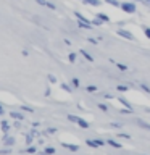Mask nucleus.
Returning <instances> with one entry per match:
<instances>
[{"mask_svg": "<svg viewBox=\"0 0 150 155\" xmlns=\"http://www.w3.org/2000/svg\"><path fill=\"white\" fill-rule=\"evenodd\" d=\"M81 2H82V3H86V5H87V0H81Z\"/></svg>", "mask_w": 150, "mask_h": 155, "instance_id": "obj_45", "label": "nucleus"}, {"mask_svg": "<svg viewBox=\"0 0 150 155\" xmlns=\"http://www.w3.org/2000/svg\"><path fill=\"white\" fill-rule=\"evenodd\" d=\"M106 144L111 145V147H115V149H121V147H123L121 142H116V140H113V139H108V140H106Z\"/></svg>", "mask_w": 150, "mask_h": 155, "instance_id": "obj_10", "label": "nucleus"}, {"mask_svg": "<svg viewBox=\"0 0 150 155\" xmlns=\"http://www.w3.org/2000/svg\"><path fill=\"white\" fill-rule=\"evenodd\" d=\"M50 94H52V92H50V89H48V87H47V89H45V95L48 97V95H50Z\"/></svg>", "mask_w": 150, "mask_h": 155, "instance_id": "obj_42", "label": "nucleus"}, {"mask_svg": "<svg viewBox=\"0 0 150 155\" xmlns=\"http://www.w3.org/2000/svg\"><path fill=\"white\" fill-rule=\"evenodd\" d=\"M47 78H48V81H50L52 84H55V82H57V76L55 74H48Z\"/></svg>", "mask_w": 150, "mask_h": 155, "instance_id": "obj_32", "label": "nucleus"}, {"mask_svg": "<svg viewBox=\"0 0 150 155\" xmlns=\"http://www.w3.org/2000/svg\"><path fill=\"white\" fill-rule=\"evenodd\" d=\"M68 120H70L71 123H77V120H79V116H76V115H68Z\"/></svg>", "mask_w": 150, "mask_h": 155, "instance_id": "obj_23", "label": "nucleus"}, {"mask_svg": "<svg viewBox=\"0 0 150 155\" xmlns=\"http://www.w3.org/2000/svg\"><path fill=\"white\" fill-rule=\"evenodd\" d=\"M116 34H118L119 37L128 39V41H135L134 34H132V32H129V31H126V29H118V31H116Z\"/></svg>", "mask_w": 150, "mask_h": 155, "instance_id": "obj_3", "label": "nucleus"}, {"mask_svg": "<svg viewBox=\"0 0 150 155\" xmlns=\"http://www.w3.org/2000/svg\"><path fill=\"white\" fill-rule=\"evenodd\" d=\"M55 152H57V150L53 147H45V149H44V152H42V155H53Z\"/></svg>", "mask_w": 150, "mask_h": 155, "instance_id": "obj_15", "label": "nucleus"}, {"mask_svg": "<svg viewBox=\"0 0 150 155\" xmlns=\"http://www.w3.org/2000/svg\"><path fill=\"white\" fill-rule=\"evenodd\" d=\"M86 91L89 92V94H94V92H97V87H95V86H87Z\"/></svg>", "mask_w": 150, "mask_h": 155, "instance_id": "obj_24", "label": "nucleus"}, {"mask_svg": "<svg viewBox=\"0 0 150 155\" xmlns=\"http://www.w3.org/2000/svg\"><path fill=\"white\" fill-rule=\"evenodd\" d=\"M76 124H79L82 129H87V128H89V123H87L86 120H82V118H79V120H77V123H76Z\"/></svg>", "mask_w": 150, "mask_h": 155, "instance_id": "obj_13", "label": "nucleus"}, {"mask_svg": "<svg viewBox=\"0 0 150 155\" xmlns=\"http://www.w3.org/2000/svg\"><path fill=\"white\" fill-rule=\"evenodd\" d=\"M95 16L99 19H102L103 23H110V16H108V15H105V13H97Z\"/></svg>", "mask_w": 150, "mask_h": 155, "instance_id": "obj_9", "label": "nucleus"}, {"mask_svg": "<svg viewBox=\"0 0 150 155\" xmlns=\"http://www.w3.org/2000/svg\"><path fill=\"white\" fill-rule=\"evenodd\" d=\"M119 137H123V139H131V134H128V133H119Z\"/></svg>", "mask_w": 150, "mask_h": 155, "instance_id": "obj_36", "label": "nucleus"}, {"mask_svg": "<svg viewBox=\"0 0 150 155\" xmlns=\"http://www.w3.org/2000/svg\"><path fill=\"white\" fill-rule=\"evenodd\" d=\"M39 5H42V7H47V0H36Z\"/></svg>", "mask_w": 150, "mask_h": 155, "instance_id": "obj_38", "label": "nucleus"}, {"mask_svg": "<svg viewBox=\"0 0 150 155\" xmlns=\"http://www.w3.org/2000/svg\"><path fill=\"white\" fill-rule=\"evenodd\" d=\"M79 52H81V55H82V57H84V58H86V60H87V61H90V63H92V61H94V57H92V55H90V53H89V52H86V50H79Z\"/></svg>", "mask_w": 150, "mask_h": 155, "instance_id": "obj_11", "label": "nucleus"}, {"mask_svg": "<svg viewBox=\"0 0 150 155\" xmlns=\"http://www.w3.org/2000/svg\"><path fill=\"white\" fill-rule=\"evenodd\" d=\"M115 65L118 66V70H121V71H128L129 70V66L124 65V63H115Z\"/></svg>", "mask_w": 150, "mask_h": 155, "instance_id": "obj_18", "label": "nucleus"}, {"mask_svg": "<svg viewBox=\"0 0 150 155\" xmlns=\"http://www.w3.org/2000/svg\"><path fill=\"white\" fill-rule=\"evenodd\" d=\"M137 124L140 126V128H144V129L150 131V124H148V123H145V121H142V120H137Z\"/></svg>", "mask_w": 150, "mask_h": 155, "instance_id": "obj_16", "label": "nucleus"}, {"mask_svg": "<svg viewBox=\"0 0 150 155\" xmlns=\"http://www.w3.org/2000/svg\"><path fill=\"white\" fill-rule=\"evenodd\" d=\"M111 126H113V128H118V129H121V124H119V123H111Z\"/></svg>", "mask_w": 150, "mask_h": 155, "instance_id": "obj_40", "label": "nucleus"}, {"mask_svg": "<svg viewBox=\"0 0 150 155\" xmlns=\"http://www.w3.org/2000/svg\"><path fill=\"white\" fill-rule=\"evenodd\" d=\"M132 2H144V0H132Z\"/></svg>", "mask_w": 150, "mask_h": 155, "instance_id": "obj_46", "label": "nucleus"}, {"mask_svg": "<svg viewBox=\"0 0 150 155\" xmlns=\"http://www.w3.org/2000/svg\"><path fill=\"white\" fill-rule=\"evenodd\" d=\"M68 60H70L71 63H74V61H76V53H74V52H71L70 55H68Z\"/></svg>", "mask_w": 150, "mask_h": 155, "instance_id": "obj_29", "label": "nucleus"}, {"mask_svg": "<svg viewBox=\"0 0 150 155\" xmlns=\"http://www.w3.org/2000/svg\"><path fill=\"white\" fill-rule=\"evenodd\" d=\"M77 26L82 28V29H92V23L90 21H81V19H77Z\"/></svg>", "mask_w": 150, "mask_h": 155, "instance_id": "obj_7", "label": "nucleus"}, {"mask_svg": "<svg viewBox=\"0 0 150 155\" xmlns=\"http://www.w3.org/2000/svg\"><path fill=\"white\" fill-rule=\"evenodd\" d=\"M87 5H92V7H100L102 0H87Z\"/></svg>", "mask_w": 150, "mask_h": 155, "instance_id": "obj_17", "label": "nucleus"}, {"mask_svg": "<svg viewBox=\"0 0 150 155\" xmlns=\"http://www.w3.org/2000/svg\"><path fill=\"white\" fill-rule=\"evenodd\" d=\"M105 3L111 5V7H116V8H121V2H119V0H105Z\"/></svg>", "mask_w": 150, "mask_h": 155, "instance_id": "obj_12", "label": "nucleus"}, {"mask_svg": "<svg viewBox=\"0 0 150 155\" xmlns=\"http://www.w3.org/2000/svg\"><path fill=\"white\" fill-rule=\"evenodd\" d=\"M61 145H63L65 149L71 150V152H77V150H79V145H76V144H68V142H63Z\"/></svg>", "mask_w": 150, "mask_h": 155, "instance_id": "obj_6", "label": "nucleus"}, {"mask_svg": "<svg viewBox=\"0 0 150 155\" xmlns=\"http://www.w3.org/2000/svg\"><path fill=\"white\" fill-rule=\"evenodd\" d=\"M71 84H73V87H79V78H73Z\"/></svg>", "mask_w": 150, "mask_h": 155, "instance_id": "obj_27", "label": "nucleus"}, {"mask_svg": "<svg viewBox=\"0 0 150 155\" xmlns=\"http://www.w3.org/2000/svg\"><path fill=\"white\" fill-rule=\"evenodd\" d=\"M0 115H3V107L0 105Z\"/></svg>", "mask_w": 150, "mask_h": 155, "instance_id": "obj_44", "label": "nucleus"}, {"mask_svg": "<svg viewBox=\"0 0 150 155\" xmlns=\"http://www.w3.org/2000/svg\"><path fill=\"white\" fill-rule=\"evenodd\" d=\"M57 133V128H48L47 129V134H55Z\"/></svg>", "mask_w": 150, "mask_h": 155, "instance_id": "obj_37", "label": "nucleus"}, {"mask_svg": "<svg viewBox=\"0 0 150 155\" xmlns=\"http://www.w3.org/2000/svg\"><path fill=\"white\" fill-rule=\"evenodd\" d=\"M142 3H145V5H148V7H150V0H144Z\"/></svg>", "mask_w": 150, "mask_h": 155, "instance_id": "obj_43", "label": "nucleus"}, {"mask_svg": "<svg viewBox=\"0 0 150 155\" xmlns=\"http://www.w3.org/2000/svg\"><path fill=\"white\" fill-rule=\"evenodd\" d=\"M31 142H34V136L32 134H26V144L31 145Z\"/></svg>", "mask_w": 150, "mask_h": 155, "instance_id": "obj_26", "label": "nucleus"}, {"mask_svg": "<svg viewBox=\"0 0 150 155\" xmlns=\"http://www.w3.org/2000/svg\"><path fill=\"white\" fill-rule=\"evenodd\" d=\"M119 104H121V105H123V107H124V108H129V110H134V107H132V105H131V104H129V102H128V100H126V99H123V97H119Z\"/></svg>", "mask_w": 150, "mask_h": 155, "instance_id": "obj_8", "label": "nucleus"}, {"mask_svg": "<svg viewBox=\"0 0 150 155\" xmlns=\"http://www.w3.org/2000/svg\"><path fill=\"white\" fill-rule=\"evenodd\" d=\"M97 107H99L102 111H108V105L106 104H97Z\"/></svg>", "mask_w": 150, "mask_h": 155, "instance_id": "obj_25", "label": "nucleus"}, {"mask_svg": "<svg viewBox=\"0 0 150 155\" xmlns=\"http://www.w3.org/2000/svg\"><path fill=\"white\" fill-rule=\"evenodd\" d=\"M86 144L89 145V147H92V149H99V147H103V145L106 144V140H102V139H87Z\"/></svg>", "mask_w": 150, "mask_h": 155, "instance_id": "obj_2", "label": "nucleus"}, {"mask_svg": "<svg viewBox=\"0 0 150 155\" xmlns=\"http://www.w3.org/2000/svg\"><path fill=\"white\" fill-rule=\"evenodd\" d=\"M102 23H103V21H102V19H99V18H95L94 21H92V24H95V26H102Z\"/></svg>", "mask_w": 150, "mask_h": 155, "instance_id": "obj_34", "label": "nucleus"}, {"mask_svg": "<svg viewBox=\"0 0 150 155\" xmlns=\"http://www.w3.org/2000/svg\"><path fill=\"white\" fill-rule=\"evenodd\" d=\"M26 152H28V153H36V152H37V149L34 147V145H29V147L26 149Z\"/></svg>", "mask_w": 150, "mask_h": 155, "instance_id": "obj_30", "label": "nucleus"}, {"mask_svg": "<svg viewBox=\"0 0 150 155\" xmlns=\"http://www.w3.org/2000/svg\"><path fill=\"white\" fill-rule=\"evenodd\" d=\"M21 110L23 111H28V113H32V111H34V108H32V107H29V105H21Z\"/></svg>", "mask_w": 150, "mask_h": 155, "instance_id": "obj_20", "label": "nucleus"}, {"mask_svg": "<svg viewBox=\"0 0 150 155\" xmlns=\"http://www.w3.org/2000/svg\"><path fill=\"white\" fill-rule=\"evenodd\" d=\"M11 150H10V147H7V149H3V150H0V155H8Z\"/></svg>", "mask_w": 150, "mask_h": 155, "instance_id": "obj_35", "label": "nucleus"}, {"mask_svg": "<svg viewBox=\"0 0 150 155\" xmlns=\"http://www.w3.org/2000/svg\"><path fill=\"white\" fill-rule=\"evenodd\" d=\"M142 31H144L145 36H147V37L150 39V28H148V26H142Z\"/></svg>", "mask_w": 150, "mask_h": 155, "instance_id": "obj_31", "label": "nucleus"}, {"mask_svg": "<svg viewBox=\"0 0 150 155\" xmlns=\"http://www.w3.org/2000/svg\"><path fill=\"white\" fill-rule=\"evenodd\" d=\"M10 116H11L13 120H18V121L24 120V115L21 113V111H10Z\"/></svg>", "mask_w": 150, "mask_h": 155, "instance_id": "obj_5", "label": "nucleus"}, {"mask_svg": "<svg viewBox=\"0 0 150 155\" xmlns=\"http://www.w3.org/2000/svg\"><path fill=\"white\" fill-rule=\"evenodd\" d=\"M87 41H89L90 44H94V45H97V44H99V41H100V39H99V37H97V39H95V37H87Z\"/></svg>", "mask_w": 150, "mask_h": 155, "instance_id": "obj_28", "label": "nucleus"}, {"mask_svg": "<svg viewBox=\"0 0 150 155\" xmlns=\"http://www.w3.org/2000/svg\"><path fill=\"white\" fill-rule=\"evenodd\" d=\"M139 87H140V89H142L144 92H147V94H150V87H148L147 84H144V82H140V84H139Z\"/></svg>", "mask_w": 150, "mask_h": 155, "instance_id": "obj_22", "label": "nucleus"}, {"mask_svg": "<svg viewBox=\"0 0 150 155\" xmlns=\"http://www.w3.org/2000/svg\"><path fill=\"white\" fill-rule=\"evenodd\" d=\"M121 10H123L124 13L132 15V13L137 12V7H135V2H123L121 3Z\"/></svg>", "mask_w": 150, "mask_h": 155, "instance_id": "obj_1", "label": "nucleus"}, {"mask_svg": "<svg viewBox=\"0 0 150 155\" xmlns=\"http://www.w3.org/2000/svg\"><path fill=\"white\" fill-rule=\"evenodd\" d=\"M2 131H3V134H7L8 133V131H10V123H8V121H2Z\"/></svg>", "mask_w": 150, "mask_h": 155, "instance_id": "obj_14", "label": "nucleus"}, {"mask_svg": "<svg viewBox=\"0 0 150 155\" xmlns=\"http://www.w3.org/2000/svg\"><path fill=\"white\" fill-rule=\"evenodd\" d=\"M3 144H5V147H11V145L15 144V137L8 136V133L3 134Z\"/></svg>", "mask_w": 150, "mask_h": 155, "instance_id": "obj_4", "label": "nucleus"}, {"mask_svg": "<svg viewBox=\"0 0 150 155\" xmlns=\"http://www.w3.org/2000/svg\"><path fill=\"white\" fill-rule=\"evenodd\" d=\"M47 8H50V10H57V7L53 5L52 2H47Z\"/></svg>", "mask_w": 150, "mask_h": 155, "instance_id": "obj_39", "label": "nucleus"}, {"mask_svg": "<svg viewBox=\"0 0 150 155\" xmlns=\"http://www.w3.org/2000/svg\"><path fill=\"white\" fill-rule=\"evenodd\" d=\"M60 86H61V89L65 91V92H73V87H71V86H68L66 82H61Z\"/></svg>", "mask_w": 150, "mask_h": 155, "instance_id": "obj_19", "label": "nucleus"}, {"mask_svg": "<svg viewBox=\"0 0 150 155\" xmlns=\"http://www.w3.org/2000/svg\"><path fill=\"white\" fill-rule=\"evenodd\" d=\"M74 16H76L77 19H81V21H89V19H87L86 16H82V15H81L79 12H74ZM90 23H92V21H90Z\"/></svg>", "mask_w": 150, "mask_h": 155, "instance_id": "obj_21", "label": "nucleus"}, {"mask_svg": "<svg viewBox=\"0 0 150 155\" xmlns=\"http://www.w3.org/2000/svg\"><path fill=\"white\" fill-rule=\"evenodd\" d=\"M116 91H119V92H128V86H118V87H116Z\"/></svg>", "mask_w": 150, "mask_h": 155, "instance_id": "obj_33", "label": "nucleus"}, {"mask_svg": "<svg viewBox=\"0 0 150 155\" xmlns=\"http://www.w3.org/2000/svg\"><path fill=\"white\" fill-rule=\"evenodd\" d=\"M103 97H105V99H108V100L113 99V95H111V94H103Z\"/></svg>", "mask_w": 150, "mask_h": 155, "instance_id": "obj_41", "label": "nucleus"}]
</instances>
